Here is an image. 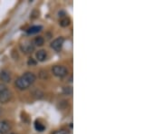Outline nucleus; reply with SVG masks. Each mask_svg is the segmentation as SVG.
Masks as SVG:
<instances>
[{"label":"nucleus","instance_id":"f3484780","mask_svg":"<svg viewBox=\"0 0 163 134\" xmlns=\"http://www.w3.org/2000/svg\"><path fill=\"white\" fill-rule=\"evenodd\" d=\"M11 134H16V133H11Z\"/></svg>","mask_w":163,"mask_h":134},{"label":"nucleus","instance_id":"7ed1b4c3","mask_svg":"<svg viewBox=\"0 0 163 134\" xmlns=\"http://www.w3.org/2000/svg\"><path fill=\"white\" fill-rule=\"evenodd\" d=\"M52 71H53L54 75L57 76V77H65L68 74L67 68H65V66H62V65H55V66H54Z\"/></svg>","mask_w":163,"mask_h":134},{"label":"nucleus","instance_id":"9d476101","mask_svg":"<svg viewBox=\"0 0 163 134\" xmlns=\"http://www.w3.org/2000/svg\"><path fill=\"white\" fill-rule=\"evenodd\" d=\"M70 23H71L70 18H69V17H64L60 21V26H62V27H66V26H68L69 25H70Z\"/></svg>","mask_w":163,"mask_h":134},{"label":"nucleus","instance_id":"dca6fc26","mask_svg":"<svg viewBox=\"0 0 163 134\" xmlns=\"http://www.w3.org/2000/svg\"><path fill=\"white\" fill-rule=\"evenodd\" d=\"M0 116H1V111H0Z\"/></svg>","mask_w":163,"mask_h":134},{"label":"nucleus","instance_id":"4468645a","mask_svg":"<svg viewBox=\"0 0 163 134\" xmlns=\"http://www.w3.org/2000/svg\"><path fill=\"white\" fill-rule=\"evenodd\" d=\"M53 134H69V131L66 130H59V131H55Z\"/></svg>","mask_w":163,"mask_h":134},{"label":"nucleus","instance_id":"1a4fd4ad","mask_svg":"<svg viewBox=\"0 0 163 134\" xmlns=\"http://www.w3.org/2000/svg\"><path fill=\"white\" fill-rule=\"evenodd\" d=\"M41 30H42V26H35L30 27L27 30V33L30 34V35H33V34H36V33L40 32Z\"/></svg>","mask_w":163,"mask_h":134},{"label":"nucleus","instance_id":"39448f33","mask_svg":"<svg viewBox=\"0 0 163 134\" xmlns=\"http://www.w3.org/2000/svg\"><path fill=\"white\" fill-rule=\"evenodd\" d=\"M35 49V46L32 42L30 41H26L24 42V44L21 45V50L24 53H31Z\"/></svg>","mask_w":163,"mask_h":134},{"label":"nucleus","instance_id":"f8f14e48","mask_svg":"<svg viewBox=\"0 0 163 134\" xmlns=\"http://www.w3.org/2000/svg\"><path fill=\"white\" fill-rule=\"evenodd\" d=\"M43 43H45V40L42 37V36H38V37H35V44L38 46H41L43 45Z\"/></svg>","mask_w":163,"mask_h":134},{"label":"nucleus","instance_id":"f03ea898","mask_svg":"<svg viewBox=\"0 0 163 134\" xmlns=\"http://www.w3.org/2000/svg\"><path fill=\"white\" fill-rule=\"evenodd\" d=\"M12 97V93L10 91L5 87V85L0 84V102L7 103L10 101Z\"/></svg>","mask_w":163,"mask_h":134},{"label":"nucleus","instance_id":"0eeeda50","mask_svg":"<svg viewBox=\"0 0 163 134\" xmlns=\"http://www.w3.org/2000/svg\"><path fill=\"white\" fill-rule=\"evenodd\" d=\"M10 130V123L7 120L0 121V133L5 134Z\"/></svg>","mask_w":163,"mask_h":134},{"label":"nucleus","instance_id":"f257e3e1","mask_svg":"<svg viewBox=\"0 0 163 134\" xmlns=\"http://www.w3.org/2000/svg\"><path fill=\"white\" fill-rule=\"evenodd\" d=\"M35 81V75L33 72H27L24 75L16 79V86L19 90H26L27 89L31 84L34 83Z\"/></svg>","mask_w":163,"mask_h":134},{"label":"nucleus","instance_id":"ddd939ff","mask_svg":"<svg viewBox=\"0 0 163 134\" xmlns=\"http://www.w3.org/2000/svg\"><path fill=\"white\" fill-rule=\"evenodd\" d=\"M35 130H36V131H43V130H45V126H43L42 123L38 122V121H35Z\"/></svg>","mask_w":163,"mask_h":134},{"label":"nucleus","instance_id":"423d86ee","mask_svg":"<svg viewBox=\"0 0 163 134\" xmlns=\"http://www.w3.org/2000/svg\"><path fill=\"white\" fill-rule=\"evenodd\" d=\"M0 81H2L3 83H9L11 81V75L9 72L5 70L0 72Z\"/></svg>","mask_w":163,"mask_h":134},{"label":"nucleus","instance_id":"2eb2a0df","mask_svg":"<svg viewBox=\"0 0 163 134\" xmlns=\"http://www.w3.org/2000/svg\"><path fill=\"white\" fill-rule=\"evenodd\" d=\"M27 64H28L29 66H34V65L36 64V61H35V59H33V58H29Z\"/></svg>","mask_w":163,"mask_h":134},{"label":"nucleus","instance_id":"6e6552de","mask_svg":"<svg viewBox=\"0 0 163 134\" xmlns=\"http://www.w3.org/2000/svg\"><path fill=\"white\" fill-rule=\"evenodd\" d=\"M35 56H36V59L38 61H40V62H43V61L46 59L47 54H46V52L45 50H39L36 53Z\"/></svg>","mask_w":163,"mask_h":134},{"label":"nucleus","instance_id":"9b49d317","mask_svg":"<svg viewBox=\"0 0 163 134\" xmlns=\"http://www.w3.org/2000/svg\"><path fill=\"white\" fill-rule=\"evenodd\" d=\"M62 93L66 95H72L73 94V88L71 86H66L62 88Z\"/></svg>","mask_w":163,"mask_h":134},{"label":"nucleus","instance_id":"20e7f679","mask_svg":"<svg viewBox=\"0 0 163 134\" xmlns=\"http://www.w3.org/2000/svg\"><path fill=\"white\" fill-rule=\"evenodd\" d=\"M64 42H65L64 37H58V38H56V39H54V40L52 42L51 47L53 48L54 50H55V51H60L61 48H62V45H64Z\"/></svg>","mask_w":163,"mask_h":134}]
</instances>
